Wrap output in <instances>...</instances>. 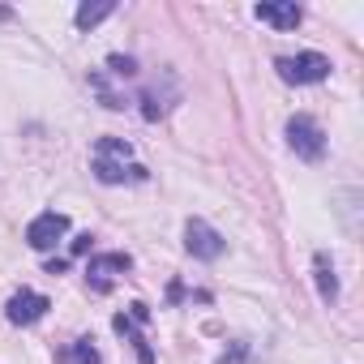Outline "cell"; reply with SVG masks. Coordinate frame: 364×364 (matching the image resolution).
<instances>
[{
    "mask_svg": "<svg viewBox=\"0 0 364 364\" xmlns=\"http://www.w3.org/2000/svg\"><path fill=\"white\" fill-rule=\"evenodd\" d=\"M95 176L103 185H124V180H146V167L133 163V146L124 137H99L95 146Z\"/></svg>",
    "mask_w": 364,
    "mask_h": 364,
    "instance_id": "obj_1",
    "label": "cell"
},
{
    "mask_svg": "<svg viewBox=\"0 0 364 364\" xmlns=\"http://www.w3.org/2000/svg\"><path fill=\"white\" fill-rule=\"evenodd\" d=\"M274 69H279V77H283L287 86H317V82H326V77H330V60H326L321 52L279 56V60H274Z\"/></svg>",
    "mask_w": 364,
    "mask_h": 364,
    "instance_id": "obj_2",
    "label": "cell"
},
{
    "mask_svg": "<svg viewBox=\"0 0 364 364\" xmlns=\"http://www.w3.org/2000/svg\"><path fill=\"white\" fill-rule=\"evenodd\" d=\"M287 146L296 150V159L317 163V159L326 154V129H321L309 112H296V116L287 120Z\"/></svg>",
    "mask_w": 364,
    "mask_h": 364,
    "instance_id": "obj_3",
    "label": "cell"
},
{
    "mask_svg": "<svg viewBox=\"0 0 364 364\" xmlns=\"http://www.w3.org/2000/svg\"><path fill=\"white\" fill-rule=\"evenodd\" d=\"M65 236H69V215H60V210H43V215H35L31 228H26V245H31L35 253L56 249V240H65Z\"/></svg>",
    "mask_w": 364,
    "mask_h": 364,
    "instance_id": "obj_4",
    "label": "cell"
},
{
    "mask_svg": "<svg viewBox=\"0 0 364 364\" xmlns=\"http://www.w3.org/2000/svg\"><path fill=\"white\" fill-rule=\"evenodd\" d=\"M185 249H189L198 262H219L223 249H228V240H223L206 219H189V223H185Z\"/></svg>",
    "mask_w": 364,
    "mask_h": 364,
    "instance_id": "obj_5",
    "label": "cell"
},
{
    "mask_svg": "<svg viewBox=\"0 0 364 364\" xmlns=\"http://www.w3.org/2000/svg\"><path fill=\"white\" fill-rule=\"evenodd\" d=\"M52 309V300L43 296V291H31V287H22V291H14L9 296V304H5V317L14 321V326H35L43 313Z\"/></svg>",
    "mask_w": 364,
    "mask_h": 364,
    "instance_id": "obj_6",
    "label": "cell"
},
{
    "mask_svg": "<svg viewBox=\"0 0 364 364\" xmlns=\"http://www.w3.org/2000/svg\"><path fill=\"white\" fill-rule=\"evenodd\" d=\"M129 266H133L129 253H95V257L86 262V279H90L95 291H107L116 274H129Z\"/></svg>",
    "mask_w": 364,
    "mask_h": 364,
    "instance_id": "obj_7",
    "label": "cell"
},
{
    "mask_svg": "<svg viewBox=\"0 0 364 364\" xmlns=\"http://www.w3.org/2000/svg\"><path fill=\"white\" fill-rule=\"evenodd\" d=\"M253 14H257V22H266L274 31H296L300 18H304V9L296 5V0H262Z\"/></svg>",
    "mask_w": 364,
    "mask_h": 364,
    "instance_id": "obj_8",
    "label": "cell"
},
{
    "mask_svg": "<svg viewBox=\"0 0 364 364\" xmlns=\"http://www.w3.org/2000/svg\"><path fill=\"white\" fill-rule=\"evenodd\" d=\"M112 14H116L112 0H86V5H77L73 22H77V31H90V26H99L103 18H112Z\"/></svg>",
    "mask_w": 364,
    "mask_h": 364,
    "instance_id": "obj_9",
    "label": "cell"
},
{
    "mask_svg": "<svg viewBox=\"0 0 364 364\" xmlns=\"http://www.w3.org/2000/svg\"><path fill=\"white\" fill-rule=\"evenodd\" d=\"M313 274H317V291H321V300H338V279H334V262H330V253H317V257H313Z\"/></svg>",
    "mask_w": 364,
    "mask_h": 364,
    "instance_id": "obj_10",
    "label": "cell"
},
{
    "mask_svg": "<svg viewBox=\"0 0 364 364\" xmlns=\"http://www.w3.org/2000/svg\"><path fill=\"white\" fill-rule=\"evenodd\" d=\"M60 364H99V347H95L90 338H77V343L60 355Z\"/></svg>",
    "mask_w": 364,
    "mask_h": 364,
    "instance_id": "obj_11",
    "label": "cell"
},
{
    "mask_svg": "<svg viewBox=\"0 0 364 364\" xmlns=\"http://www.w3.org/2000/svg\"><path fill=\"white\" fill-rule=\"evenodd\" d=\"M107 69H112L116 77H133V73H137V60H133V56H120V52H116V56H107Z\"/></svg>",
    "mask_w": 364,
    "mask_h": 364,
    "instance_id": "obj_12",
    "label": "cell"
},
{
    "mask_svg": "<svg viewBox=\"0 0 364 364\" xmlns=\"http://www.w3.org/2000/svg\"><path fill=\"white\" fill-rule=\"evenodd\" d=\"M215 364H249V343H232Z\"/></svg>",
    "mask_w": 364,
    "mask_h": 364,
    "instance_id": "obj_13",
    "label": "cell"
},
{
    "mask_svg": "<svg viewBox=\"0 0 364 364\" xmlns=\"http://www.w3.org/2000/svg\"><path fill=\"white\" fill-rule=\"evenodd\" d=\"M90 240H95L90 232H82V236H73V253H86V249H90Z\"/></svg>",
    "mask_w": 364,
    "mask_h": 364,
    "instance_id": "obj_14",
    "label": "cell"
}]
</instances>
